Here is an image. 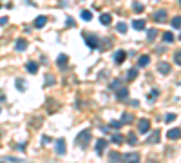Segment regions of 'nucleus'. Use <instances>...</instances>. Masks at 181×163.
Wrapping results in <instances>:
<instances>
[{
    "label": "nucleus",
    "instance_id": "14",
    "mask_svg": "<svg viewBox=\"0 0 181 163\" xmlns=\"http://www.w3.org/2000/svg\"><path fill=\"white\" fill-rule=\"evenodd\" d=\"M105 147H107V140H103V138H100V140L96 141V150H98V154H102Z\"/></svg>",
    "mask_w": 181,
    "mask_h": 163
},
{
    "label": "nucleus",
    "instance_id": "23",
    "mask_svg": "<svg viewBox=\"0 0 181 163\" xmlns=\"http://www.w3.org/2000/svg\"><path fill=\"white\" fill-rule=\"evenodd\" d=\"M163 40H165L167 44H172V42H174V35H172L170 31H167V33H163Z\"/></svg>",
    "mask_w": 181,
    "mask_h": 163
},
{
    "label": "nucleus",
    "instance_id": "3",
    "mask_svg": "<svg viewBox=\"0 0 181 163\" xmlns=\"http://www.w3.org/2000/svg\"><path fill=\"white\" fill-rule=\"evenodd\" d=\"M123 161L125 163H140V154L138 152H129L123 156Z\"/></svg>",
    "mask_w": 181,
    "mask_h": 163
},
{
    "label": "nucleus",
    "instance_id": "39",
    "mask_svg": "<svg viewBox=\"0 0 181 163\" xmlns=\"http://www.w3.org/2000/svg\"><path fill=\"white\" fill-rule=\"evenodd\" d=\"M7 20H9L7 17H2V18H0V26H6V24H7Z\"/></svg>",
    "mask_w": 181,
    "mask_h": 163
},
{
    "label": "nucleus",
    "instance_id": "4",
    "mask_svg": "<svg viewBox=\"0 0 181 163\" xmlns=\"http://www.w3.org/2000/svg\"><path fill=\"white\" fill-rule=\"evenodd\" d=\"M138 131H140L141 134L149 132V131H150V122H149V120H145V118H143V120H140V122H138Z\"/></svg>",
    "mask_w": 181,
    "mask_h": 163
},
{
    "label": "nucleus",
    "instance_id": "36",
    "mask_svg": "<svg viewBox=\"0 0 181 163\" xmlns=\"http://www.w3.org/2000/svg\"><path fill=\"white\" fill-rule=\"evenodd\" d=\"M158 94H159V92H158L156 89H154V91H150V94H149V100H154V98H156Z\"/></svg>",
    "mask_w": 181,
    "mask_h": 163
},
{
    "label": "nucleus",
    "instance_id": "13",
    "mask_svg": "<svg viewBox=\"0 0 181 163\" xmlns=\"http://www.w3.org/2000/svg\"><path fill=\"white\" fill-rule=\"evenodd\" d=\"M168 138L170 140H179L181 138V129H170L168 131Z\"/></svg>",
    "mask_w": 181,
    "mask_h": 163
},
{
    "label": "nucleus",
    "instance_id": "18",
    "mask_svg": "<svg viewBox=\"0 0 181 163\" xmlns=\"http://www.w3.org/2000/svg\"><path fill=\"white\" fill-rule=\"evenodd\" d=\"M45 24H47V18H45V17H38V18L34 20V27H38V29L43 27Z\"/></svg>",
    "mask_w": 181,
    "mask_h": 163
},
{
    "label": "nucleus",
    "instance_id": "22",
    "mask_svg": "<svg viewBox=\"0 0 181 163\" xmlns=\"http://www.w3.org/2000/svg\"><path fill=\"white\" fill-rule=\"evenodd\" d=\"M85 22H89V20H93V13H90V11H87V9H83L82 11V15H80Z\"/></svg>",
    "mask_w": 181,
    "mask_h": 163
},
{
    "label": "nucleus",
    "instance_id": "24",
    "mask_svg": "<svg viewBox=\"0 0 181 163\" xmlns=\"http://www.w3.org/2000/svg\"><path fill=\"white\" fill-rule=\"evenodd\" d=\"M120 159H121V156H120L118 152H111V156H109V161H111V163H118Z\"/></svg>",
    "mask_w": 181,
    "mask_h": 163
},
{
    "label": "nucleus",
    "instance_id": "28",
    "mask_svg": "<svg viewBox=\"0 0 181 163\" xmlns=\"http://www.w3.org/2000/svg\"><path fill=\"white\" fill-rule=\"evenodd\" d=\"M127 143H129V145H136V143H138V138H136L134 134H129V136H127Z\"/></svg>",
    "mask_w": 181,
    "mask_h": 163
},
{
    "label": "nucleus",
    "instance_id": "42",
    "mask_svg": "<svg viewBox=\"0 0 181 163\" xmlns=\"http://www.w3.org/2000/svg\"><path fill=\"white\" fill-rule=\"evenodd\" d=\"M0 163H2V161H0Z\"/></svg>",
    "mask_w": 181,
    "mask_h": 163
},
{
    "label": "nucleus",
    "instance_id": "38",
    "mask_svg": "<svg viewBox=\"0 0 181 163\" xmlns=\"http://www.w3.org/2000/svg\"><path fill=\"white\" fill-rule=\"evenodd\" d=\"M42 143H43V145H47V143H51V138H49V136H43V138H42Z\"/></svg>",
    "mask_w": 181,
    "mask_h": 163
},
{
    "label": "nucleus",
    "instance_id": "9",
    "mask_svg": "<svg viewBox=\"0 0 181 163\" xmlns=\"http://www.w3.org/2000/svg\"><path fill=\"white\" fill-rule=\"evenodd\" d=\"M15 49H16V51H25V49H27V40H25V38H18L16 44H15Z\"/></svg>",
    "mask_w": 181,
    "mask_h": 163
},
{
    "label": "nucleus",
    "instance_id": "1",
    "mask_svg": "<svg viewBox=\"0 0 181 163\" xmlns=\"http://www.w3.org/2000/svg\"><path fill=\"white\" fill-rule=\"evenodd\" d=\"M83 40H85V44H87L90 49H98V47L102 45V40H100L96 35H93V33H83Z\"/></svg>",
    "mask_w": 181,
    "mask_h": 163
},
{
    "label": "nucleus",
    "instance_id": "16",
    "mask_svg": "<svg viewBox=\"0 0 181 163\" xmlns=\"http://www.w3.org/2000/svg\"><path fill=\"white\" fill-rule=\"evenodd\" d=\"M111 20H112V17H111L109 13H103V15L100 17V22H102L103 26H111Z\"/></svg>",
    "mask_w": 181,
    "mask_h": 163
},
{
    "label": "nucleus",
    "instance_id": "32",
    "mask_svg": "<svg viewBox=\"0 0 181 163\" xmlns=\"http://www.w3.org/2000/svg\"><path fill=\"white\" fill-rule=\"evenodd\" d=\"M156 35H158V31H156V29H149V35H147V36H149V40H154V38H156Z\"/></svg>",
    "mask_w": 181,
    "mask_h": 163
},
{
    "label": "nucleus",
    "instance_id": "6",
    "mask_svg": "<svg viewBox=\"0 0 181 163\" xmlns=\"http://www.w3.org/2000/svg\"><path fill=\"white\" fill-rule=\"evenodd\" d=\"M158 73L168 74V73H170V64H168V62H159V64H158Z\"/></svg>",
    "mask_w": 181,
    "mask_h": 163
},
{
    "label": "nucleus",
    "instance_id": "21",
    "mask_svg": "<svg viewBox=\"0 0 181 163\" xmlns=\"http://www.w3.org/2000/svg\"><path fill=\"white\" fill-rule=\"evenodd\" d=\"M156 141H159V131H154L152 136L147 140V143H156Z\"/></svg>",
    "mask_w": 181,
    "mask_h": 163
},
{
    "label": "nucleus",
    "instance_id": "40",
    "mask_svg": "<svg viewBox=\"0 0 181 163\" xmlns=\"http://www.w3.org/2000/svg\"><path fill=\"white\" fill-rule=\"evenodd\" d=\"M51 83H55V76L49 74V76H47V85H51Z\"/></svg>",
    "mask_w": 181,
    "mask_h": 163
},
{
    "label": "nucleus",
    "instance_id": "27",
    "mask_svg": "<svg viewBox=\"0 0 181 163\" xmlns=\"http://www.w3.org/2000/svg\"><path fill=\"white\" fill-rule=\"evenodd\" d=\"M136 76H138V69H130V71L127 73V80H134Z\"/></svg>",
    "mask_w": 181,
    "mask_h": 163
},
{
    "label": "nucleus",
    "instance_id": "12",
    "mask_svg": "<svg viewBox=\"0 0 181 163\" xmlns=\"http://www.w3.org/2000/svg\"><path fill=\"white\" fill-rule=\"evenodd\" d=\"M149 62H150V56L149 54H143V56H140V60H138V67H147Z\"/></svg>",
    "mask_w": 181,
    "mask_h": 163
},
{
    "label": "nucleus",
    "instance_id": "20",
    "mask_svg": "<svg viewBox=\"0 0 181 163\" xmlns=\"http://www.w3.org/2000/svg\"><path fill=\"white\" fill-rule=\"evenodd\" d=\"M170 26H172L174 29H179V27H181V17H174V18L170 20Z\"/></svg>",
    "mask_w": 181,
    "mask_h": 163
},
{
    "label": "nucleus",
    "instance_id": "10",
    "mask_svg": "<svg viewBox=\"0 0 181 163\" xmlns=\"http://www.w3.org/2000/svg\"><path fill=\"white\" fill-rule=\"evenodd\" d=\"M125 58H127V53H125V51H118V53L114 54V62H116V64H123Z\"/></svg>",
    "mask_w": 181,
    "mask_h": 163
},
{
    "label": "nucleus",
    "instance_id": "5",
    "mask_svg": "<svg viewBox=\"0 0 181 163\" xmlns=\"http://www.w3.org/2000/svg\"><path fill=\"white\" fill-rule=\"evenodd\" d=\"M65 140L64 138H60V140H56V154L58 156H65Z\"/></svg>",
    "mask_w": 181,
    "mask_h": 163
},
{
    "label": "nucleus",
    "instance_id": "37",
    "mask_svg": "<svg viewBox=\"0 0 181 163\" xmlns=\"http://www.w3.org/2000/svg\"><path fill=\"white\" fill-rule=\"evenodd\" d=\"M120 85H121V82H120V80H116V82H112V83H111V87H112V89H118Z\"/></svg>",
    "mask_w": 181,
    "mask_h": 163
},
{
    "label": "nucleus",
    "instance_id": "35",
    "mask_svg": "<svg viewBox=\"0 0 181 163\" xmlns=\"http://www.w3.org/2000/svg\"><path fill=\"white\" fill-rule=\"evenodd\" d=\"M121 125H123L121 122H111V129H116V131H118V129H120Z\"/></svg>",
    "mask_w": 181,
    "mask_h": 163
},
{
    "label": "nucleus",
    "instance_id": "2",
    "mask_svg": "<svg viewBox=\"0 0 181 163\" xmlns=\"http://www.w3.org/2000/svg\"><path fill=\"white\" fill-rule=\"evenodd\" d=\"M89 141H90V132H89V131H82L80 136L76 138V145L82 147V149H85V147L89 145Z\"/></svg>",
    "mask_w": 181,
    "mask_h": 163
},
{
    "label": "nucleus",
    "instance_id": "30",
    "mask_svg": "<svg viewBox=\"0 0 181 163\" xmlns=\"http://www.w3.org/2000/svg\"><path fill=\"white\" fill-rule=\"evenodd\" d=\"M174 62H176L177 65H181V51H176V53H174Z\"/></svg>",
    "mask_w": 181,
    "mask_h": 163
},
{
    "label": "nucleus",
    "instance_id": "7",
    "mask_svg": "<svg viewBox=\"0 0 181 163\" xmlns=\"http://www.w3.org/2000/svg\"><path fill=\"white\" fill-rule=\"evenodd\" d=\"M67 62H69L67 54H58V58H56V65H60L62 69H65V67H67Z\"/></svg>",
    "mask_w": 181,
    "mask_h": 163
},
{
    "label": "nucleus",
    "instance_id": "34",
    "mask_svg": "<svg viewBox=\"0 0 181 163\" xmlns=\"http://www.w3.org/2000/svg\"><path fill=\"white\" fill-rule=\"evenodd\" d=\"M65 26H69V27L73 26V27H74V26H76V22H74V20L71 18V17H67V18H65Z\"/></svg>",
    "mask_w": 181,
    "mask_h": 163
},
{
    "label": "nucleus",
    "instance_id": "17",
    "mask_svg": "<svg viewBox=\"0 0 181 163\" xmlns=\"http://www.w3.org/2000/svg\"><path fill=\"white\" fill-rule=\"evenodd\" d=\"M127 92H129V91H127L125 87H120V89L116 91V98H118V100H125V98H127Z\"/></svg>",
    "mask_w": 181,
    "mask_h": 163
},
{
    "label": "nucleus",
    "instance_id": "15",
    "mask_svg": "<svg viewBox=\"0 0 181 163\" xmlns=\"http://www.w3.org/2000/svg\"><path fill=\"white\" fill-rule=\"evenodd\" d=\"M25 69H27L31 74H36V73H38V64H34V62H27Z\"/></svg>",
    "mask_w": 181,
    "mask_h": 163
},
{
    "label": "nucleus",
    "instance_id": "29",
    "mask_svg": "<svg viewBox=\"0 0 181 163\" xmlns=\"http://www.w3.org/2000/svg\"><path fill=\"white\" fill-rule=\"evenodd\" d=\"M174 120H176V114H174V113H168V114L165 116V123H172Z\"/></svg>",
    "mask_w": 181,
    "mask_h": 163
},
{
    "label": "nucleus",
    "instance_id": "33",
    "mask_svg": "<svg viewBox=\"0 0 181 163\" xmlns=\"http://www.w3.org/2000/svg\"><path fill=\"white\" fill-rule=\"evenodd\" d=\"M16 87H18V89H20V91L24 92V89H25V85H24V80H22V78H18V80H16Z\"/></svg>",
    "mask_w": 181,
    "mask_h": 163
},
{
    "label": "nucleus",
    "instance_id": "26",
    "mask_svg": "<svg viewBox=\"0 0 181 163\" xmlns=\"http://www.w3.org/2000/svg\"><path fill=\"white\" fill-rule=\"evenodd\" d=\"M116 29H118V33L123 35V33H127V24H125V22H120V24L116 26Z\"/></svg>",
    "mask_w": 181,
    "mask_h": 163
},
{
    "label": "nucleus",
    "instance_id": "11",
    "mask_svg": "<svg viewBox=\"0 0 181 163\" xmlns=\"http://www.w3.org/2000/svg\"><path fill=\"white\" fill-rule=\"evenodd\" d=\"M145 26H147V24H145V20H141V18H138V20H134V22H132V27H134L136 31H143Z\"/></svg>",
    "mask_w": 181,
    "mask_h": 163
},
{
    "label": "nucleus",
    "instance_id": "19",
    "mask_svg": "<svg viewBox=\"0 0 181 163\" xmlns=\"http://www.w3.org/2000/svg\"><path fill=\"white\" fill-rule=\"evenodd\" d=\"M111 141H112V143H116V145H121V143H123V138H121V134H120V132H116V134H112Z\"/></svg>",
    "mask_w": 181,
    "mask_h": 163
},
{
    "label": "nucleus",
    "instance_id": "41",
    "mask_svg": "<svg viewBox=\"0 0 181 163\" xmlns=\"http://www.w3.org/2000/svg\"><path fill=\"white\" fill-rule=\"evenodd\" d=\"M179 40H181V35H179Z\"/></svg>",
    "mask_w": 181,
    "mask_h": 163
},
{
    "label": "nucleus",
    "instance_id": "25",
    "mask_svg": "<svg viewBox=\"0 0 181 163\" xmlns=\"http://www.w3.org/2000/svg\"><path fill=\"white\" fill-rule=\"evenodd\" d=\"M132 120H134V116H132V114H129V113H125V114L121 116V123H130Z\"/></svg>",
    "mask_w": 181,
    "mask_h": 163
},
{
    "label": "nucleus",
    "instance_id": "31",
    "mask_svg": "<svg viewBox=\"0 0 181 163\" xmlns=\"http://www.w3.org/2000/svg\"><path fill=\"white\" fill-rule=\"evenodd\" d=\"M143 9H145V8H143L141 4H138V2L134 4V11H136V13H143Z\"/></svg>",
    "mask_w": 181,
    "mask_h": 163
},
{
    "label": "nucleus",
    "instance_id": "8",
    "mask_svg": "<svg viewBox=\"0 0 181 163\" xmlns=\"http://www.w3.org/2000/svg\"><path fill=\"white\" fill-rule=\"evenodd\" d=\"M154 20H156V22H159V24H161V22H165V20H167V11H165V9L156 11V13H154Z\"/></svg>",
    "mask_w": 181,
    "mask_h": 163
}]
</instances>
